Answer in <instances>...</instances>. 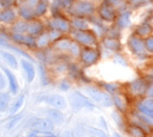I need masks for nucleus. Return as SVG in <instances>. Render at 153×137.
I'll use <instances>...</instances> for the list:
<instances>
[{
	"instance_id": "4be33fe9",
	"label": "nucleus",
	"mask_w": 153,
	"mask_h": 137,
	"mask_svg": "<svg viewBox=\"0 0 153 137\" xmlns=\"http://www.w3.org/2000/svg\"><path fill=\"white\" fill-rule=\"evenodd\" d=\"M0 55L5 59V61L9 64V66H12L13 69H16V67H17V59H15V56L12 55L10 53L5 52V50H0Z\"/></svg>"
},
{
	"instance_id": "ddd939ff",
	"label": "nucleus",
	"mask_w": 153,
	"mask_h": 137,
	"mask_svg": "<svg viewBox=\"0 0 153 137\" xmlns=\"http://www.w3.org/2000/svg\"><path fill=\"white\" fill-rule=\"evenodd\" d=\"M2 71L5 72V74H6L7 80L9 82V89L12 91V94H17V91H19V82H17L16 77L14 76L13 72L10 71V70H8V69H6V67H4Z\"/></svg>"
},
{
	"instance_id": "c756f323",
	"label": "nucleus",
	"mask_w": 153,
	"mask_h": 137,
	"mask_svg": "<svg viewBox=\"0 0 153 137\" xmlns=\"http://www.w3.org/2000/svg\"><path fill=\"white\" fill-rule=\"evenodd\" d=\"M23 102H24V95L22 94V95H19V98L16 99V102H15L14 105L12 106V109H10V114H15L16 112L19 111V109L22 107V105H23Z\"/></svg>"
},
{
	"instance_id": "603ef678",
	"label": "nucleus",
	"mask_w": 153,
	"mask_h": 137,
	"mask_svg": "<svg viewBox=\"0 0 153 137\" xmlns=\"http://www.w3.org/2000/svg\"><path fill=\"white\" fill-rule=\"evenodd\" d=\"M108 2H111V4H112V2H115V1H117V0H108Z\"/></svg>"
},
{
	"instance_id": "58836bf2",
	"label": "nucleus",
	"mask_w": 153,
	"mask_h": 137,
	"mask_svg": "<svg viewBox=\"0 0 153 137\" xmlns=\"http://www.w3.org/2000/svg\"><path fill=\"white\" fill-rule=\"evenodd\" d=\"M138 110H140L143 114H145V116H147L149 118H151V119H153V111H150V110H146L145 107H143L142 105H138Z\"/></svg>"
},
{
	"instance_id": "a211bd4d",
	"label": "nucleus",
	"mask_w": 153,
	"mask_h": 137,
	"mask_svg": "<svg viewBox=\"0 0 153 137\" xmlns=\"http://www.w3.org/2000/svg\"><path fill=\"white\" fill-rule=\"evenodd\" d=\"M19 15L25 21H33V19L36 17L33 13V8L26 5H22L19 7Z\"/></svg>"
},
{
	"instance_id": "393cba45",
	"label": "nucleus",
	"mask_w": 153,
	"mask_h": 137,
	"mask_svg": "<svg viewBox=\"0 0 153 137\" xmlns=\"http://www.w3.org/2000/svg\"><path fill=\"white\" fill-rule=\"evenodd\" d=\"M71 42L72 41L69 39H59L55 41V47H56V49L61 50V52H66L70 49Z\"/></svg>"
},
{
	"instance_id": "864d4df0",
	"label": "nucleus",
	"mask_w": 153,
	"mask_h": 137,
	"mask_svg": "<svg viewBox=\"0 0 153 137\" xmlns=\"http://www.w3.org/2000/svg\"><path fill=\"white\" fill-rule=\"evenodd\" d=\"M0 8H1V4H0Z\"/></svg>"
},
{
	"instance_id": "473e14b6",
	"label": "nucleus",
	"mask_w": 153,
	"mask_h": 137,
	"mask_svg": "<svg viewBox=\"0 0 153 137\" xmlns=\"http://www.w3.org/2000/svg\"><path fill=\"white\" fill-rule=\"evenodd\" d=\"M69 50H70L71 54L74 55V56H78V55L81 54V49H80V47H79V45L76 44V41H72V42H71L70 49H69Z\"/></svg>"
},
{
	"instance_id": "37998d69",
	"label": "nucleus",
	"mask_w": 153,
	"mask_h": 137,
	"mask_svg": "<svg viewBox=\"0 0 153 137\" xmlns=\"http://www.w3.org/2000/svg\"><path fill=\"white\" fill-rule=\"evenodd\" d=\"M149 0H130V4L134 7H138V6H143L144 4H146Z\"/></svg>"
},
{
	"instance_id": "39448f33",
	"label": "nucleus",
	"mask_w": 153,
	"mask_h": 137,
	"mask_svg": "<svg viewBox=\"0 0 153 137\" xmlns=\"http://www.w3.org/2000/svg\"><path fill=\"white\" fill-rule=\"evenodd\" d=\"M73 38L76 40V44H81L83 46H94L96 44V37L94 33H91L90 31H80V30H76V32L73 33Z\"/></svg>"
},
{
	"instance_id": "a878e982",
	"label": "nucleus",
	"mask_w": 153,
	"mask_h": 137,
	"mask_svg": "<svg viewBox=\"0 0 153 137\" xmlns=\"http://www.w3.org/2000/svg\"><path fill=\"white\" fill-rule=\"evenodd\" d=\"M104 45L106 46L108 49L113 50V52H119V50H120V48H121L120 42H119L117 39H112V38L104 40Z\"/></svg>"
},
{
	"instance_id": "2f4dec72",
	"label": "nucleus",
	"mask_w": 153,
	"mask_h": 137,
	"mask_svg": "<svg viewBox=\"0 0 153 137\" xmlns=\"http://www.w3.org/2000/svg\"><path fill=\"white\" fill-rule=\"evenodd\" d=\"M48 36H49L51 42H55V41H57V40L61 39V37H62V32L56 31V30H51V31L48 32Z\"/></svg>"
},
{
	"instance_id": "9b49d317",
	"label": "nucleus",
	"mask_w": 153,
	"mask_h": 137,
	"mask_svg": "<svg viewBox=\"0 0 153 137\" xmlns=\"http://www.w3.org/2000/svg\"><path fill=\"white\" fill-rule=\"evenodd\" d=\"M44 32V25L41 22L39 21H30L27 23V31H26V34L27 36H31L33 38L40 36L41 33Z\"/></svg>"
},
{
	"instance_id": "72a5a7b5",
	"label": "nucleus",
	"mask_w": 153,
	"mask_h": 137,
	"mask_svg": "<svg viewBox=\"0 0 153 137\" xmlns=\"http://www.w3.org/2000/svg\"><path fill=\"white\" fill-rule=\"evenodd\" d=\"M27 137H56L51 133H38V131H32L31 134H29Z\"/></svg>"
},
{
	"instance_id": "dca6fc26",
	"label": "nucleus",
	"mask_w": 153,
	"mask_h": 137,
	"mask_svg": "<svg viewBox=\"0 0 153 137\" xmlns=\"http://www.w3.org/2000/svg\"><path fill=\"white\" fill-rule=\"evenodd\" d=\"M130 90L133 94L136 95H142L146 91V85L144 82V80L142 79H136L135 81H133V84L130 85Z\"/></svg>"
},
{
	"instance_id": "412c9836",
	"label": "nucleus",
	"mask_w": 153,
	"mask_h": 137,
	"mask_svg": "<svg viewBox=\"0 0 153 137\" xmlns=\"http://www.w3.org/2000/svg\"><path fill=\"white\" fill-rule=\"evenodd\" d=\"M48 9V5L47 2L44 1V0H40L38 2V5L33 8V13H34V16H42L45 15L46 12Z\"/></svg>"
},
{
	"instance_id": "c03bdc74",
	"label": "nucleus",
	"mask_w": 153,
	"mask_h": 137,
	"mask_svg": "<svg viewBox=\"0 0 153 137\" xmlns=\"http://www.w3.org/2000/svg\"><path fill=\"white\" fill-rule=\"evenodd\" d=\"M25 1V5L29 7H31V8H34V7L38 5V2L40 0H24Z\"/></svg>"
},
{
	"instance_id": "de8ad7c7",
	"label": "nucleus",
	"mask_w": 153,
	"mask_h": 137,
	"mask_svg": "<svg viewBox=\"0 0 153 137\" xmlns=\"http://www.w3.org/2000/svg\"><path fill=\"white\" fill-rule=\"evenodd\" d=\"M101 122H102V126L105 128V129H108V127H106V122H105V120L103 119V118H101Z\"/></svg>"
},
{
	"instance_id": "4d7b16f0",
	"label": "nucleus",
	"mask_w": 153,
	"mask_h": 137,
	"mask_svg": "<svg viewBox=\"0 0 153 137\" xmlns=\"http://www.w3.org/2000/svg\"><path fill=\"white\" fill-rule=\"evenodd\" d=\"M152 137H153V136H152Z\"/></svg>"
},
{
	"instance_id": "f3484780",
	"label": "nucleus",
	"mask_w": 153,
	"mask_h": 137,
	"mask_svg": "<svg viewBox=\"0 0 153 137\" xmlns=\"http://www.w3.org/2000/svg\"><path fill=\"white\" fill-rule=\"evenodd\" d=\"M46 113L48 118L51 119V122H55V124H62L64 121V116L62 114V112L56 109H47Z\"/></svg>"
},
{
	"instance_id": "4c0bfd02",
	"label": "nucleus",
	"mask_w": 153,
	"mask_h": 137,
	"mask_svg": "<svg viewBox=\"0 0 153 137\" xmlns=\"http://www.w3.org/2000/svg\"><path fill=\"white\" fill-rule=\"evenodd\" d=\"M140 105H142L143 107H145L146 110L153 111V101L152 99H146V101H144Z\"/></svg>"
},
{
	"instance_id": "5701e85b",
	"label": "nucleus",
	"mask_w": 153,
	"mask_h": 137,
	"mask_svg": "<svg viewBox=\"0 0 153 137\" xmlns=\"http://www.w3.org/2000/svg\"><path fill=\"white\" fill-rule=\"evenodd\" d=\"M117 23H118V25L120 26V27H126V26L129 25V23H130V13L129 12H123L119 15V17H118V20H117Z\"/></svg>"
},
{
	"instance_id": "aec40b11",
	"label": "nucleus",
	"mask_w": 153,
	"mask_h": 137,
	"mask_svg": "<svg viewBox=\"0 0 153 137\" xmlns=\"http://www.w3.org/2000/svg\"><path fill=\"white\" fill-rule=\"evenodd\" d=\"M26 31H27V22H24V21L15 22L12 26V32L13 33L26 34Z\"/></svg>"
},
{
	"instance_id": "1a4fd4ad",
	"label": "nucleus",
	"mask_w": 153,
	"mask_h": 137,
	"mask_svg": "<svg viewBox=\"0 0 153 137\" xmlns=\"http://www.w3.org/2000/svg\"><path fill=\"white\" fill-rule=\"evenodd\" d=\"M12 39L21 45L27 46V47H36V38L27 34H19V33H13Z\"/></svg>"
},
{
	"instance_id": "6e6d98bb",
	"label": "nucleus",
	"mask_w": 153,
	"mask_h": 137,
	"mask_svg": "<svg viewBox=\"0 0 153 137\" xmlns=\"http://www.w3.org/2000/svg\"><path fill=\"white\" fill-rule=\"evenodd\" d=\"M44 1H47V0H44Z\"/></svg>"
},
{
	"instance_id": "3c124183",
	"label": "nucleus",
	"mask_w": 153,
	"mask_h": 137,
	"mask_svg": "<svg viewBox=\"0 0 153 137\" xmlns=\"http://www.w3.org/2000/svg\"><path fill=\"white\" fill-rule=\"evenodd\" d=\"M113 137H122L119 133H113Z\"/></svg>"
},
{
	"instance_id": "8fccbe9b",
	"label": "nucleus",
	"mask_w": 153,
	"mask_h": 137,
	"mask_svg": "<svg viewBox=\"0 0 153 137\" xmlns=\"http://www.w3.org/2000/svg\"><path fill=\"white\" fill-rule=\"evenodd\" d=\"M147 93H149V96H152V97H153V87H151V88L149 89V91H147Z\"/></svg>"
},
{
	"instance_id": "f704fd0d",
	"label": "nucleus",
	"mask_w": 153,
	"mask_h": 137,
	"mask_svg": "<svg viewBox=\"0 0 153 137\" xmlns=\"http://www.w3.org/2000/svg\"><path fill=\"white\" fill-rule=\"evenodd\" d=\"M61 8H71L74 0H56Z\"/></svg>"
},
{
	"instance_id": "4468645a",
	"label": "nucleus",
	"mask_w": 153,
	"mask_h": 137,
	"mask_svg": "<svg viewBox=\"0 0 153 137\" xmlns=\"http://www.w3.org/2000/svg\"><path fill=\"white\" fill-rule=\"evenodd\" d=\"M16 20V13L12 8H4L0 10V22L1 23H13Z\"/></svg>"
},
{
	"instance_id": "f03ea898",
	"label": "nucleus",
	"mask_w": 153,
	"mask_h": 137,
	"mask_svg": "<svg viewBox=\"0 0 153 137\" xmlns=\"http://www.w3.org/2000/svg\"><path fill=\"white\" fill-rule=\"evenodd\" d=\"M87 91H88V94H89L90 97L93 98L94 102L97 103V104H101L102 106H106V107H110V106L113 105L112 98L110 97L108 94L103 93V91H101L100 89L88 87V88H87Z\"/></svg>"
},
{
	"instance_id": "e433bc0d",
	"label": "nucleus",
	"mask_w": 153,
	"mask_h": 137,
	"mask_svg": "<svg viewBox=\"0 0 153 137\" xmlns=\"http://www.w3.org/2000/svg\"><path fill=\"white\" fill-rule=\"evenodd\" d=\"M144 44H145V49H147L150 53H153V36L149 37V38L144 41Z\"/></svg>"
},
{
	"instance_id": "6e6552de",
	"label": "nucleus",
	"mask_w": 153,
	"mask_h": 137,
	"mask_svg": "<svg viewBox=\"0 0 153 137\" xmlns=\"http://www.w3.org/2000/svg\"><path fill=\"white\" fill-rule=\"evenodd\" d=\"M80 56L86 65H91L97 62V59L100 57V53L96 49H85V50H81Z\"/></svg>"
},
{
	"instance_id": "5fc2aeb1",
	"label": "nucleus",
	"mask_w": 153,
	"mask_h": 137,
	"mask_svg": "<svg viewBox=\"0 0 153 137\" xmlns=\"http://www.w3.org/2000/svg\"><path fill=\"white\" fill-rule=\"evenodd\" d=\"M90 137H95V136H90Z\"/></svg>"
},
{
	"instance_id": "cd10ccee",
	"label": "nucleus",
	"mask_w": 153,
	"mask_h": 137,
	"mask_svg": "<svg viewBox=\"0 0 153 137\" xmlns=\"http://www.w3.org/2000/svg\"><path fill=\"white\" fill-rule=\"evenodd\" d=\"M112 101H113L115 106L118 107V110H120L121 112L126 111L127 105H126V102H125V99H123V97H122L121 95H115V96H113Z\"/></svg>"
},
{
	"instance_id": "0eeeda50",
	"label": "nucleus",
	"mask_w": 153,
	"mask_h": 137,
	"mask_svg": "<svg viewBox=\"0 0 153 137\" xmlns=\"http://www.w3.org/2000/svg\"><path fill=\"white\" fill-rule=\"evenodd\" d=\"M49 26L51 27V30H56L59 32H69L70 31V23L69 21H66L63 17H54L53 20L49 22Z\"/></svg>"
},
{
	"instance_id": "f257e3e1",
	"label": "nucleus",
	"mask_w": 153,
	"mask_h": 137,
	"mask_svg": "<svg viewBox=\"0 0 153 137\" xmlns=\"http://www.w3.org/2000/svg\"><path fill=\"white\" fill-rule=\"evenodd\" d=\"M26 127L32 131L38 133H51L54 129V124L51 120L42 119V118H32L26 124Z\"/></svg>"
},
{
	"instance_id": "a18cd8bd",
	"label": "nucleus",
	"mask_w": 153,
	"mask_h": 137,
	"mask_svg": "<svg viewBox=\"0 0 153 137\" xmlns=\"http://www.w3.org/2000/svg\"><path fill=\"white\" fill-rule=\"evenodd\" d=\"M21 118H22V116H19V117H16L15 119H13V120H12V121H10V122L8 124V129H12V128H13L14 126H15V124H16L17 122H19V119H21Z\"/></svg>"
},
{
	"instance_id": "b1692460",
	"label": "nucleus",
	"mask_w": 153,
	"mask_h": 137,
	"mask_svg": "<svg viewBox=\"0 0 153 137\" xmlns=\"http://www.w3.org/2000/svg\"><path fill=\"white\" fill-rule=\"evenodd\" d=\"M72 25L76 27V30H80V31H83V30H87L88 27V22L82 19V17H74L72 20Z\"/></svg>"
},
{
	"instance_id": "79ce46f5",
	"label": "nucleus",
	"mask_w": 153,
	"mask_h": 137,
	"mask_svg": "<svg viewBox=\"0 0 153 137\" xmlns=\"http://www.w3.org/2000/svg\"><path fill=\"white\" fill-rule=\"evenodd\" d=\"M14 2H15V0H0L1 7H5V8H10V6Z\"/></svg>"
},
{
	"instance_id": "a19ab883",
	"label": "nucleus",
	"mask_w": 153,
	"mask_h": 137,
	"mask_svg": "<svg viewBox=\"0 0 153 137\" xmlns=\"http://www.w3.org/2000/svg\"><path fill=\"white\" fill-rule=\"evenodd\" d=\"M112 118L114 119V121L117 122V124H118V126H120V127H121V126H122V124H122L121 116H120V114H118L117 112H113V113H112Z\"/></svg>"
},
{
	"instance_id": "49530a36",
	"label": "nucleus",
	"mask_w": 153,
	"mask_h": 137,
	"mask_svg": "<svg viewBox=\"0 0 153 137\" xmlns=\"http://www.w3.org/2000/svg\"><path fill=\"white\" fill-rule=\"evenodd\" d=\"M69 88H70V85H69L68 82H62V84H61V89H62V90H68Z\"/></svg>"
},
{
	"instance_id": "423d86ee",
	"label": "nucleus",
	"mask_w": 153,
	"mask_h": 137,
	"mask_svg": "<svg viewBox=\"0 0 153 137\" xmlns=\"http://www.w3.org/2000/svg\"><path fill=\"white\" fill-rule=\"evenodd\" d=\"M41 101L46 103L47 105L51 106L53 109L56 110H63L66 107V101L63 96L57 95V94H51V95H47L45 97L41 98Z\"/></svg>"
},
{
	"instance_id": "09e8293b",
	"label": "nucleus",
	"mask_w": 153,
	"mask_h": 137,
	"mask_svg": "<svg viewBox=\"0 0 153 137\" xmlns=\"http://www.w3.org/2000/svg\"><path fill=\"white\" fill-rule=\"evenodd\" d=\"M64 137H73V135H72V133H71V131H66V133H65V135H64Z\"/></svg>"
},
{
	"instance_id": "f8f14e48",
	"label": "nucleus",
	"mask_w": 153,
	"mask_h": 137,
	"mask_svg": "<svg viewBox=\"0 0 153 137\" xmlns=\"http://www.w3.org/2000/svg\"><path fill=\"white\" fill-rule=\"evenodd\" d=\"M129 47L133 50V53L137 55H142L145 52V44L140 37H131L129 39Z\"/></svg>"
},
{
	"instance_id": "2eb2a0df",
	"label": "nucleus",
	"mask_w": 153,
	"mask_h": 137,
	"mask_svg": "<svg viewBox=\"0 0 153 137\" xmlns=\"http://www.w3.org/2000/svg\"><path fill=\"white\" fill-rule=\"evenodd\" d=\"M21 64H22L23 69H24L27 81L32 82L34 80V78H36V70H34L33 64H32L30 61H27V59H21Z\"/></svg>"
},
{
	"instance_id": "7ed1b4c3",
	"label": "nucleus",
	"mask_w": 153,
	"mask_h": 137,
	"mask_svg": "<svg viewBox=\"0 0 153 137\" xmlns=\"http://www.w3.org/2000/svg\"><path fill=\"white\" fill-rule=\"evenodd\" d=\"M70 12L73 15H76V17H82L94 13V6L87 1H76L73 2V5L71 6Z\"/></svg>"
},
{
	"instance_id": "6ab92c4d",
	"label": "nucleus",
	"mask_w": 153,
	"mask_h": 137,
	"mask_svg": "<svg viewBox=\"0 0 153 137\" xmlns=\"http://www.w3.org/2000/svg\"><path fill=\"white\" fill-rule=\"evenodd\" d=\"M49 44H51V39H49L48 32H42L36 38V47L38 48H45Z\"/></svg>"
},
{
	"instance_id": "c85d7f7f",
	"label": "nucleus",
	"mask_w": 153,
	"mask_h": 137,
	"mask_svg": "<svg viewBox=\"0 0 153 137\" xmlns=\"http://www.w3.org/2000/svg\"><path fill=\"white\" fill-rule=\"evenodd\" d=\"M9 106V95L0 94V112H5Z\"/></svg>"
},
{
	"instance_id": "bb28decb",
	"label": "nucleus",
	"mask_w": 153,
	"mask_h": 137,
	"mask_svg": "<svg viewBox=\"0 0 153 137\" xmlns=\"http://www.w3.org/2000/svg\"><path fill=\"white\" fill-rule=\"evenodd\" d=\"M151 32H152V26L150 25L149 23H143V24H140V25L136 29V33H137L138 36H140V37L149 36Z\"/></svg>"
},
{
	"instance_id": "9d476101",
	"label": "nucleus",
	"mask_w": 153,
	"mask_h": 137,
	"mask_svg": "<svg viewBox=\"0 0 153 137\" xmlns=\"http://www.w3.org/2000/svg\"><path fill=\"white\" fill-rule=\"evenodd\" d=\"M100 16L104 21H108V22H112L114 20L115 12L113 9V7L108 4V1H106L105 4H103L101 6V8H100Z\"/></svg>"
},
{
	"instance_id": "20e7f679",
	"label": "nucleus",
	"mask_w": 153,
	"mask_h": 137,
	"mask_svg": "<svg viewBox=\"0 0 153 137\" xmlns=\"http://www.w3.org/2000/svg\"><path fill=\"white\" fill-rule=\"evenodd\" d=\"M70 103L74 110H80L82 107L94 109V104L86 96H83L80 91H74L70 97Z\"/></svg>"
},
{
	"instance_id": "7c9ffc66",
	"label": "nucleus",
	"mask_w": 153,
	"mask_h": 137,
	"mask_svg": "<svg viewBox=\"0 0 153 137\" xmlns=\"http://www.w3.org/2000/svg\"><path fill=\"white\" fill-rule=\"evenodd\" d=\"M130 134L134 137H145L144 130L140 128V126H136V124L130 126Z\"/></svg>"
},
{
	"instance_id": "ea45409f",
	"label": "nucleus",
	"mask_w": 153,
	"mask_h": 137,
	"mask_svg": "<svg viewBox=\"0 0 153 137\" xmlns=\"http://www.w3.org/2000/svg\"><path fill=\"white\" fill-rule=\"evenodd\" d=\"M104 87H105V89L110 93H115V91L118 90V87L117 85H112V84H104Z\"/></svg>"
},
{
	"instance_id": "c9c22d12",
	"label": "nucleus",
	"mask_w": 153,
	"mask_h": 137,
	"mask_svg": "<svg viewBox=\"0 0 153 137\" xmlns=\"http://www.w3.org/2000/svg\"><path fill=\"white\" fill-rule=\"evenodd\" d=\"M90 131H91V134H94L95 137H108L105 131L97 129V128H90Z\"/></svg>"
}]
</instances>
